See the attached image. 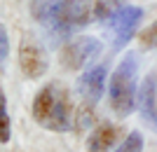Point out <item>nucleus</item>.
Masks as SVG:
<instances>
[{
  "label": "nucleus",
  "mask_w": 157,
  "mask_h": 152,
  "mask_svg": "<svg viewBox=\"0 0 157 152\" xmlns=\"http://www.w3.org/2000/svg\"><path fill=\"white\" fill-rule=\"evenodd\" d=\"M31 12L52 38H68L98 21V0H35Z\"/></svg>",
  "instance_id": "obj_1"
},
{
  "label": "nucleus",
  "mask_w": 157,
  "mask_h": 152,
  "mask_svg": "<svg viewBox=\"0 0 157 152\" xmlns=\"http://www.w3.org/2000/svg\"><path fill=\"white\" fill-rule=\"evenodd\" d=\"M33 117L42 129L66 133L75 129V106L61 82H49L33 98Z\"/></svg>",
  "instance_id": "obj_2"
},
{
  "label": "nucleus",
  "mask_w": 157,
  "mask_h": 152,
  "mask_svg": "<svg viewBox=\"0 0 157 152\" xmlns=\"http://www.w3.org/2000/svg\"><path fill=\"white\" fill-rule=\"evenodd\" d=\"M136 73H138L136 56L127 54L110 75L108 94H110V108L115 110L117 117H129L131 110L136 108Z\"/></svg>",
  "instance_id": "obj_3"
},
{
  "label": "nucleus",
  "mask_w": 157,
  "mask_h": 152,
  "mask_svg": "<svg viewBox=\"0 0 157 152\" xmlns=\"http://www.w3.org/2000/svg\"><path fill=\"white\" fill-rule=\"evenodd\" d=\"M103 45L98 38H89V35H80V38H73L71 42H66V47L61 49V63H63L68 70H80L85 68L87 63H92L101 54Z\"/></svg>",
  "instance_id": "obj_4"
},
{
  "label": "nucleus",
  "mask_w": 157,
  "mask_h": 152,
  "mask_svg": "<svg viewBox=\"0 0 157 152\" xmlns=\"http://www.w3.org/2000/svg\"><path fill=\"white\" fill-rule=\"evenodd\" d=\"M141 19H143V9L136 7V5H127V2L113 14L110 19H105V24H108V26L113 28V33H115V47H117V49H122L131 40V35L136 33Z\"/></svg>",
  "instance_id": "obj_5"
},
{
  "label": "nucleus",
  "mask_w": 157,
  "mask_h": 152,
  "mask_svg": "<svg viewBox=\"0 0 157 152\" xmlns=\"http://www.w3.org/2000/svg\"><path fill=\"white\" fill-rule=\"evenodd\" d=\"M19 68L26 77H33V80L45 75V70H47L45 47L40 45L38 40L28 38V35L21 40V45H19Z\"/></svg>",
  "instance_id": "obj_6"
},
{
  "label": "nucleus",
  "mask_w": 157,
  "mask_h": 152,
  "mask_svg": "<svg viewBox=\"0 0 157 152\" xmlns=\"http://www.w3.org/2000/svg\"><path fill=\"white\" fill-rule=\"evenodd\" d=\"M105 75H108L105 66H94L78 80V91H80V96H82L87 103L94 106V103L103 96V91H105Z\"/></svg>",
  "instance_id": "obj_7"
},
{
  "label": "nucleus",
  "mask_w": 157,
  "mask_h": 152,
  "mask_svg": "<svg viewBox=\"0 0 157 152\" xmlns=\"http://www.w3.org/2000/svg\"><path fill=\"white\" fill-rule=\"evenodd\" d=\"M155 94H157V80H155V73H150L148 77L143 80L141 89L136 91V103H138V108H141V115H143V119L150 126L157 124V117H155V113H157Z\"/></svg>",
  "instance_id": "obj_8"
},
{
  "label": "nucleus",
  "mask_w": 157,
  "mask_h": 152,
  "mask_svg": "<svg viewBox=\"0 0 157 152\" xmlns=\"http://www.w3.org/2000/svg\"><path fill=\"white\" fill-rule=\"evenodd\" d=\"M120 140V129L115 124L96 126L87 138V152H110Z\"/></svg>",
  "instance_id": "obj_9"
},
{
  "label": "nucleus",
  "mask_w": 157,
  "mask_h": 152,
  "mask_svg": "<svg viewBox=\"0 0 157 152\" xmlns=\"http://www.w3.org/2000/svg\"><path fill=\"white\" fill-rule=\"evenodd\" d=\"M10 138H12V119L7 113L5 91L0 89V143H10Z\"/></svg>",
  "instance_id": "obj_10"
},
{
  "label": "nucleus",
  "mask_w": 157,
  "mask_h": 152,
  "mask_svg": "<svg viewBox=\"0 0 157 152\" xmlns=\"http://www.w3.org/2000/svg\"><path fill=\"white\" fill-rule=\"evenodd\" d=\"M115 152H143V136L138 131H131L129 136L115 147Z\"/></svg>",
  "instance_id": "obj_11"
},
{
  "label": "nucleus",
  "mask_w": 157,
  "mask_h": 152,
  "mask_svg": "<svg viewBox=\"0 0 157 152\" xmlns=\"http://www.w3.org/2000/svg\"><path fill=\"white\" fill-rule=\"evenodd\" d=\"M7 56H10V38H7V28L0 26V70L5 68Z\"/></svg>",
  "instance_id": "obj_12"
}]
</instances>
